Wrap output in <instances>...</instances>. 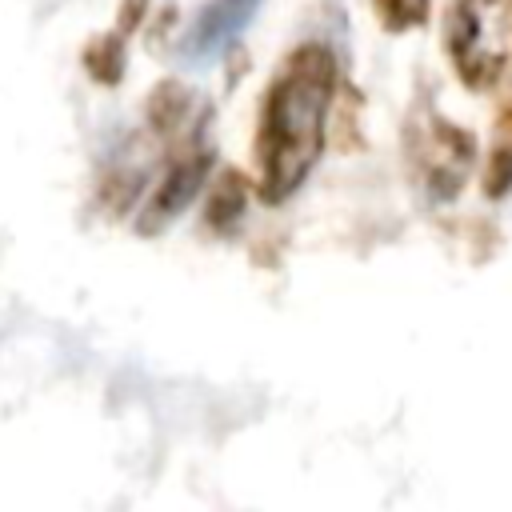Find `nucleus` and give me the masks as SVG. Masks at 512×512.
I'll use <instances>...</instances> for the list:
<instances>
[{"mask_svg": "<svg viewBox=\"0 0 512 512\" xmlns=\"http://www.w3.org/2000/svg\"><path fill=\"white\" fill-rule=\"evenodd\" d=\"M336 56L328 44H296L260 104L256 124V160H260V196L268 204L288 200L324 152V124L336 96Z\"/></svg>", "mask_w": 512, "mask_h": 512, "instance_id": "nucleus-1", "label": "nucleus"}, {"mask_svg": "<svg viewBox=\"0 0 512 512\" xmlns=\"http://www.w3.org/2000/svg\"><path fill=\"white\" fill-rule=\"evenodd\" d=\"M212 172V152L208 148H188L184 156L172 160V168L164 172V180L156 184V192L148 196L144 212H140V232L152 236V232H164L192 200L196 192L204 188V176Z\"/></svg>", "mask_w": 512, "mask_h": 512, "instance_id": "nucleus-2", "label": "nucleus"}, {"mask_svg": "<svg viewBox=\"0 0 512 512\" xmlns=\"http://www.w3.org/2000/svg\"><path fill=\"white\" fill-rule=\"evenodd\" d=\"M260 4H264V0H208V4L192 16V24H188V32H184L180 56L192 60V64L216 60V56L228 52L232 40L252 24V16L260 12Z\"/></svg>", "mask_w": 512, "mask_h": 512, "instance_id": "nucleus-3", "label": "nucleus"}, {"mask_svg": "<svg viewBox=\"0 0 512 512\" xmlns=\"http://www.w3.org/2000/svg\"><path fill=\"white\" fill-rule=\"evenodd\" d=\"M468 160H472V136L460 132L456 124L432 120L428 136H424V172H428V188L436 196H456L464 176H468Z\"/></svg>", "mask_w": 512, "mask_h": 512, "instance_id": "nucleus-4", "label": "nucleus"}, {"mask_svg": "<svg viewBox=\"0 0 512 512\" xmlns=\"http://www.w3.org/2000/svg\"><path fill=\"white\" fill-rule=\"evenodd\" d=\"M192 104H196V92H192L188 84H180V80H160V84L148 92V104H144L148 128H152L156 136L180 132V128L192 120Z\"/></svg>", "mask_w": 512, "mask_h": 512, "instance_id": "nucleus-5", "label": "nucleus"}, {"mask_svg": "<svg viewBox=\"0 0 512 512\" xmlns=\"http://www.w3.org/2000/svg\"><path fill=\"white\" fill-rule=\"evenodd\" d=\"M124 68H128V36L124 32L112 28V32H100V36H92L84 44V72L96 84H104V88L120 84Z\"/></svg>", "mask_w": 512, "mask_h": 512, "instance_id": "nucleus-6", "label": "nucleus"}, {"mask_svg": "<svg viewBox=\"0 0 512 512\" xmlns=\"http://www.w3.org/2000/svg\"><path fill=\"white\" fill-rule=\"evenodd\" d=\"M512 192V104L500 108L492 124V148L484 160V196H508Z\"/></svg>", "mask_w": 512, "mask_h": 512, "instance_id": "nucleus-7", "label": "nucleus"}, {"mask_svg": "<svg viewBox=\"0 0 512 512\" xmlns=\"http://www.w3.org/2000/svg\"><path fill=\"white\" fill-rule=\"evenodd\" d=\"M244 200H248V184L240 172H224V180L216 184L212 200H208V224L216 232L224 228H236V220L244 216Z\"/></svg>", "mask_w": 512, "mask_h": 512, "instance_id": "nucleus-8", "label": "nucleus"}, {"mask_svg": "<svg viewBox=\"0 0 512 512\" xmlns=\"http://www.w3.org/2000/svg\"><path fill=\"white\" fill-rule=\"evenodd\" d=\"M372 8H376V16H380V24L392 28V32L416 28V24H424V16H428V0H372Z\"/></svg>", "mask_w": 512, "mask_h": 512, "instance_id": "nucleus-9", "label": "nucleus"}, {"mask_svg": "<svg viewBox=\"0 0 512 512\" xmlns=\"http://www.w3.org/2000/svg\"><path fill=\"white\" fill-rule=\"evenodd\" d=\"M148 4H152V0H120V12H116V32L132 36V32L144 24V16H148Z\"/></svg>", "mask_w": 512, "mask_h": 512, "instance_id": "nucleus-10", "label": "nucleus"}]
</instances>
